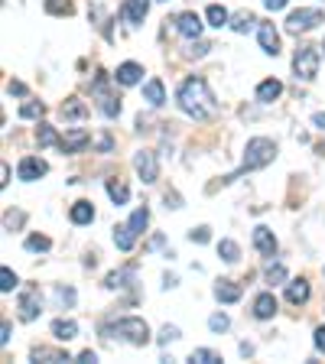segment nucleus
<instances>
[{"label": "nucleus", "instance_id": "f257e3e1", "mask_svg": "<svg viewBox=\"0 0 325 364\" xmlns=\"http://www.w3.org/2000/svg\"><path fill=\"white\" fill-rule=\"evenodd\" d=\"M176 101H179V107L189 117H196V121H202V117H212L215 111H218V105H215V95L212 88H208V82L205 78H186V82L179 85V95H176Z\"/></svg>", "mask_w": 325, "mask_h": 364}, {"label": "nucleus", "instance_id": "f03ea898", "mask_svg": "<svg viewBox=\"0 0 325 364\" xmlns=\"http://www.w3.org/2000/svg\"><path fill=\"white\" fill-rule=\"evenodd\" d=\"M273 156H277V144L273 140H267V136H254V140H247V150H244V163L238 173L225 176L221 182H235L241 173H247V169H260L267 166V163H273Z\"/></svg>", "mask_w": 325, "mask_h": 364}, {"label": "nucleus", "instance_id": "7ed1b4c3", "mask_svg": "<svg viewBox=\"0 0 325 364\" xmlns=\"http://www.w3.org/2000/svg\"><path fill=\"white\" fill-rule=\"evenodd\" d=\"M107 332H117L124 341H130V345H137V348H144L146 341H150V326H146L144 318H121L114 328H107Z\"/></svg>", "mask_w": 325, "mask_h": 364}, {"label": "nucleus", "instance_id": "20e7f679", "mask_svg": "<svg viewBox=\"0 0 325 364\" xmlns=\"http://www.w3.org/2000/svg\"><path fill=\"white\" fill-rule=\"evenodd\" d=\"M293 72L299 82H312L319 72V49L316 46H299L293 55Z\"/></svg>", "mask_w": 325, "mask_h": 364}, {"label": "nucleus", "instance_id": "39448f33", "mask_svg": "<svg viewBox=\"0 0 325 364\" xmlns=\"http://www.w3.org/2000/svg\"><path fill=\"white\" fill-rule=\"evenodd\" d=\"M322 20H325L322 10H293V14L287 16V33H293V36L309 33V30H316Z\"/></svg>", "mask_w": 325, "mask_h": 364}, {"label": "nucleus", "instance_id": "423d86ee", "mask_svg": "<svg viewBox=\"0 0 325 364\" xmlns=\"http://www.w3.org/2000/svg\"><path fill=\"white\" fill-rule=\"evenodd\" d=\"M95 98H98V107L107 114V117H117L121 114V101H117V95H111V88H107V75L105 72H98L95 75Z\"/></svg>", "mask_w": 325, "mask_h": 364}, {"label": "nucleus", "instance_id": "0eeeda50", "mask_svg": "<svg viewBox=\"0 0 325 364\" xmlns=\"http://www.w3.org/2000/svg\"><path fill=\"white\" fill-rule=\"evenodd\" d=\"M134 169H137V176L150 186V182H156L159 179V166H156V153L153 150H140V153H134Z\"/></svg>", "mask_w": 325, "mask_h": 364}, {"label": "nucleus", "instance_id": "6e6552de", "mask_svg": "<svg viewBox=\"0 0 325 364\" xmlns=\"http://www.w3.org/2000/svg\"><path fill=\"white\" fill-rule=\"evenodd\" d=\"M39 316V289L36 287H26L20 293V318L23 322H33Z\"/></svg>", "mask_w": 325, "mask_h": 364}, {"label": "nucleus", "instance_id": "1a4fd4ad", "mask_svg": "<svg viewBox=\"0 0 325 364\" xmlns=\"http://www.w3.org/2000/svg\"><path fill=\"white\" fill-rule=\"evenodd\" d=\"M146 10H150V0H124L121 20H124V23H130V26H137V23H144Z\"/></svg>", "mask_w": 325, "mask_h": 364}, {"label": "nucleus", "instance_id": "9d476101", "mask_svg": "<svg viewBox=\"0 0 325 364\" xmlns=\"http://www.w3.org/2000/svg\"><path fill=\"white\" fill-rule=\"evenodd\" d=\"M176 30L186 39H198L202 36V20H198V14H179L176 16Z\"/></svg>", "mask_w": 325, "mask_h": 364}, {"label": "nucleus", "instance_id": "9b49d317", "mask_svg": "<svg viewBox=\"0 0 325 364\" xmlns=\"http://www.w3.org/2000/svg\"><path fill=\"white\" fill-rule=\"evenodd\" d=\"M257 36H260V49H264L267 55H277V53H280V36H277V30H273V23H260V26H257Z\"/></svg>", "mask_w": 325, "mask_h": 364}, {"label": "nucleus", "instance_id": "f8f14e48", "mask_svg": "<svg viewBox=\"0 0 325 364\" xmlns=\"http://www.w3.org/2000/svg\"><path fill=\"white\" fill-rule=\"evenodd\" d=\"M46 173H49V166H46L39 156L20 159V179H23V182H33V179H39V176H46Z\"/></svg>", "mask_w": 325, "mask_h": 364}, {"label": "nucleus", "instance_id": "ddd939ff", "mask_svg": "<svg viewBox=\"0 0 325 364\" xmlns=\"http://www.w3.org/2000/svg\"><path fill=\"white\" fill-rule=\"evenodd\" d=\"M254 247H257L264 257H273V254H277V237H273L270 228H264V225L254 228Z\"/></svg>", "mask_w": 325, "mask_h": 364}, {"label": "nucleus", "instance_id": "4468645a", "mask_svg": "<svg viewBox=\"0 0 325 364\" xmlns=\"http://www.w3.org/2000/svg\"><path fill=\"white\" fill-rule=\"evenodd\" d=\"M85 144H88V130L72 127V130H68V134L59 140V150H62V153H78Z\"/></svg>", "mask_w": 325, "mask_h": 364}, {"label": "nucleus", "instance_id": "2eb2a0df", "mask_svg": "<svg viewBox=\"0 0 325 364\" xmlns=\"http://www.w3.org/2000/svg\"><path fill=\"white\" fill-rule=\"evenodd\" d=\"M215 299H221V303H238V299H241V287H238L235 280H218L215 283Z\"/></svg>", "mask_w": 325, "mask_h": 364}, {"label": "nucleus", "instance_id": "dca6fc26", "mask_svg": "<svg viewBox=\"0 0 325 364\" xmlns=\"http://www.w3.org/2000/svg\"><path fill=\"white\" fill-rule=\"evenodd\" d=\"M254 316H257V318H273V316H277V296H273V293H260L257 299H254Z\"/></svg>", "mask_w": 325, "mask_h": 364}, {"label": "nucleus", "instance_id": "f3484780", "mask_svg": "<svg viewBox=\"0 0 325 364\" xmlns=\"http://www.w3.org/2000/svg\"><path fill=\"white\" fill-rule=\"evenodd\" d=\"M283 95V85L277 82V78H267V82L257 85V101H264V105H270V101H277Z\"/></svg>", "mask_w": 325, "mask_h": 364}, {"label": "nucleus", "instance_id": "a211bd4d", "mask_svg": "<svg viewBox=\"0 0 325 364\" xmlns=\"http://www.w3.org/2000/svg\"><path fill=\"white\" fill-rule=\"evenodd\" d=\"M287 299L293 306H303L306 299H309V283L306 280H289L287 283Z\"/></svg>", "mask_w": 325, "mask_h": 364}, {"label": "nucleus", "instance_id": "6ab92c4d", "mask_svg": "<svg viewBox=\"0 0 325 364\" xmlns=\"http://www.w3.org/2000/svg\"><path fill=\"white\" fill-rule=\"evenodd\" d=\"M144 101H150L153 107H159L163 101H166V88H163V82H159V78H150V82L144 85Z\"/></svg>", "mask_w": 325, "mask_h": 364}, {"label": "nucleus", "instance_id": "aec40b11", "mask_svg": "<svg viewBox=\"0 0 325 364\" xmlns=\"http://www.w3.org/2000/svg\"><path fill=\"white\" fill-rule=\"evenodd\" d=\"M114 78H117L121 85H137L140 78H144V68L137 65V62H124V65L117 68V75H114Z\"/></svg>", "mask_w": 325, "mask_h": 364}, {"label": "nucleus", "instance_id": "412c9836", "mask_svg": "<svg viewBox=\"0 0 325 364\" xmlns=\"http://www.w3.org/2000/svg\"><path fill=\"white\" fill-rule=\"evenodd\" d=\"M68 218L75 221V225H91V221H95V205L91 202H75L72 205V212H68Z\"/></svg>", "mask_w": 325, "mask_h": 364}, {"label": "nucleus", "instance_id": "4be33fe9", "mask_svg": "<svg viewBox=\"0 0 325 364\" xmlns=\"http://www.w3.org/2000/svg\"><path fill=\"white\" fill-rule=\"evenodd\" d=\"M53 335L59 341H72L78 335V326L72 322V318H55V322H53Z\"/></svg>", "mask_w": 325, "mask_h": 364}, {"label": "nucleus", "instance_id": "5701e85b", "mask_svg": "<svg viewBox=\"0 0 325 364\" xmlns=\"http://www.w3.org/2000/svg\"><path fill=\"white\" fill-rule=\"evenodd\" d=\"M85 114H88V105L78 98H68L65 105H62V117H65V121H82Z\"/></svg>", "mask_w": 325, "mask_h": 364}, {"label": "nucleus", "instance_id": "b1692460", "mask_svg": "<svg viewBox=\"0 0 325 364\" xmlns=\"http://www.w3.org/2000/svg\"><path fill=\"white\" fill-rule=\"evenodd\" d=\"M105 186H107V196H111V202H114V205H127L130 189H127V186H124L121 179H107Z\"/></svg>", "mask_w": 325, "mask_h": 364}, {"label": "nucleus", "instance_id": "393cba45", "mask_svg": "<svg viewBox=\"0 0 325 364\" xmlns=\"http://www.w3.org/2000/svg\"><path fill=\"white\" fill-rule=\"evenodd\" d=\"M134 241H137V235L130 231V225H117L114 228V244L121 250H134Z\"/></svg>", "mask_w": 325, "mask_h": 364}, {"label": "nucleus", "instance_id": "a878e982", "mask_svg": "<svg viewBox=\"0 0 325 364\" xmlns=\"http://www.w3.org/2000/svg\"><path fill=\"white\" fill-rule=\"evenodd\" d=\"M254 14H250V10H241V14H235L231 16V23H228V26H231V30L235 33H247V30H254Z\"/></svg>", "mask_w": 325, "mask_h": 364}, {"label": "nucleus", "instance_id": "bb28decb", "mask_svg": "<svg viewBox=\"0 0 325 364\" xmlns=\"http://www.w3.org/2000/svg\"><path fill=\"white\" fill-rule=\"evenodd\" d=\"M130 277H134V270H130V267H127V270H114V273H107L105 287H107V289H124Z\"/></svg>", "mask_w": 325, "mask_h": 364}, {"label": "nucleus", "instance_id": "cd10ccee", "mask_svg": "<svg viewBox=\"0 0 325 364\" xmlns=\"http://www.w3.org/2000/svg\"><path fill=\"white\" fill-rule=\"evenodd\" d=\"M205 16H208V26H218V30H221V26H228V23H231V16H228V10H225V7H218V4H212V7H208V14H205Z\"/></svg>", "mask_w": 325, "mask_h": 364}, {"label": "nucleus", "instance_id": "c85d7f7f", "mask_svg": "<svg viewBox=\"0 0 325 364\" xmlns=\"http://www.w3.org/2000/svg\"><path fill=\"white\" fill-rule=\"evenodd\" d=\"M33 361H72L68 358V351H53V348H36L33 351Z\"/></svg>", "mask_w": 325, "mask_h": 364}, {"label": "nucleus", "instance_id": "c756f323", "mask_svg": "<svg viewBox=\"0 0 325 364\" xmlns=\"http://www.w3.org/2000/svg\"><path fill=\"white\" fill-rule=\"evenodd\" d=\"M189 361L192 364H221V355L218 351H212V348H196Z\"/></svg>", "mask_w": 325, "mask_h": 364}, {"label": "nucleus", "instance_id": "7c9ffc66", "mask_svg": "<svg viewBox=\"0 0 325 364\" xmlns=\"http://www.w3.org/2000/svg\"><path fill=\"white\" fill-rule=\"evenodd\" d=\"M43 114H46L43 101H26V105L20 107V117H23V121H36V117H43Z\"/></svg>", "mask_w": 325, "mask_h": 364}, {"label": "nucleus", "instance_id": "2f4dec72", "mask_svg": "<svg viewBox=\"0 0 325 364\" xmlns=\"http://www.w3.org/2000/svg\"><path fill=\"white\" fill-rule=\"evenodd\" d=\"M16 287H20V280H16V273L10 270V267H0V293H14Z\"/></svg>", "mask_w": 325, "mask_h": 364}, {"label": "nucleus", "instance_id": "473e14b6", "mask_svg": "<svg viewBox=\"0 0 325 364\" xmlns=\"http://www.w3.org/2000/svg\"><path fill=\"white\" fill-rule=\"evenodd\" d=\"M146 221H150V212H146V208H137L134 215H130V231H134V235H144V228H146Z\"/></svg>", "mask_w": 325, "mask_h": 364}, {"label": "nucleus", "instance_id": "72a5a7b5", "mask_svg": "<svg viewBox=\"0 0 325 364\" xmlns=\"http://www.w3.org/2000/svg\"><path fill=\"white\" fill-rule=\"evenodd\" d=\"M218 254H221V260H228V264H235V260L241 257V247H238L235 241H221V244H218Z\"/></svg>", "mask_w": 325, "mask_h": 364}, {"label": "nucleus", "instance_id": "f704fd0d", "mask_svg": "<svg viewBox=\"0 0 325 364\" xmlns=\"http://www.w3.org/2000/svg\"><path fill=\"white\" fill-rule=\"evenodd\" d=\"M36 140H39V146H53V144H59V136H55V130L49 127V124H39Z\"/></svg>", "mask_w": 325, "mask_h": 364}, {"label": "nucleus", "instance_id": "c9c22d12", "mask_svg": "<svg viewBox=\"0 0 325 364\" xmlns=\"http://www.w3.org/2000/svg\"><path fill=\"white\" fill-rule=\"evenodd\" d=\"M49 247H53V241H49L46 235H30L26 237V250H49Z\"/></svg>", "mask_w": 325, "mask_h": 364}, {"label": "nucleus", "instance_id": "e433bc0d", "mask_svg": "<svg viewBox=\"0 0 325 364\" xmlns=\"http://www.w3.org/2000/svg\"><path fill=\"white\" fill-rule=\"evenodd\" d=\"M55 303H62V306H72V303H75V289H72V287H55Z\"/></svg>", "mask_w": 325, "mask_h": 364}, {"label": "nucleus", "instance_id": "4c0bfd02", "mask_svg": "<svg viewBox=\"0 0 325 364\" xmlns=\"http://www.w3.org/2000/svg\"><path fill=\"white\" fill-rule=\"evenodd\" d=\"M228 326H231V318H228L225 312H215V316L208 318V328H212V332H228Z\"/></svg>", "mask_w": 325, "mask_h": 364}, {"label": "nucleus", "instance_id": "58836bf2", "mask_svg": "<svg viewBox=\"0 0 325 364\" xmlns=\"http://www.w3.org/2000/svg\"><path fill=\"white\" fill-rule=\"evenodd\" d=\"M49 14H72V0H46Z\"/></svg>", "mask_w": 325, "mask_h": 364}, {"label": "nucleus", "instance_id": "ea45409f", "mask_svg": "<svg viewBox=\"0 0 325 364\" xmlns=\"http://www.w3.org/2000/svg\"><path fill=\"white\" fill-rule=\"evenodd\" d=\"M267 280H270V283H283V280H287V270H283L280 264H270V267H267Z\"/></svg>", "mask_w": 325, "mask_h": 364}, {"label": "nucleus", "instance_id": "a19ab883", "mask_svg": "<svg viewBox=\"0 0 325 364\" xmlns=\"http://www.w3.org/2000/svg\"><path fill=\"white\" fill-rule=\"evenodd\" d=\"M208 237H212V231L208 228H196V231H189V241H196V244H208Z\"/></svg>", "mask_w": 325, "mask_h": 364}, {"label": "nucleus", "instance_id": "79ce46f5", "mask_svg": "<svg viewBox=\"0 0 325 364\" xmlns=\"http://www.w3.org/2000/svg\"><path fill=\"white\" fill-rule=\"evenodd\" d=\"M179 338V328L176 326H163V332H159V345H169V341Z\"/></svg>", "mask_w": 325, "mask_h": 364}, {"label": "nucleus", "instance_id": "37998d69", "mask_svg": "<svg viewBox=\"0 0 325 364\" xmlns=\"http://www.w3.org/2000/svg\"><path fill=\"white\" fill-rule=\"evenodd\" d=\"M208 49H212V46H208V43H192L189 49H186V55H189V59H192V55H196V59H202V55L208 53Z\"/></svg>", "mask_w": 325, "mask_h": 364}, {"label": "nucleus", "instance_id": "c03bdc74", "mask_svg": "<svg viewBox=\"0 0 325 364\" xmlns=\"http://www.w3.org/2000/svg\"><path fill=\"white\" fill-rule=\"evenodd\" d=\"M316 348H319V351H325V326H319V328H316Z\"/></svg>", "mask_w": 325, "mask_h": 364}, {"label": "nucleus", "instance_id": "a18cd8bd", "mask_svg": "<svg viewBox=\"0 0 325 364\" xmlns=\"http://www.w3.org/2000/svg\"><path fill=\"white\" fill-rule=\"evenodd\" d=\"M7 91H10V95H26V85H23V82H10Z\"/></svg>", "mask_w": 325, "mask_h": 364}, {"label": "nucleus", "instance_id": "49530a36", "mask_svg": "<svg viewBox=\"0 0 325 364\" xmlns=\"http://www.w3.org/2000/svg\"><path fill=\"white\" fill-rule=\"evenodd\" d=\"M78 361H82V364H95V361H98V355H95V351H82V355H78Z\"/></svg>", "mask_w": 325, "mask_h": 364}, {"label": "nucleus", "instance_id": "de8ad7c7", "mask_svg": "<svg viewBox=\"0 0 325 364\" xmlns=\"http://www.w3.org/2000/svg\"><path fill=\"white\" fill-rule=\"evenodd\" d=\"M264 7L267 10H283L287 7V0H264Z\"/></svg>", "mask_w": 325, "mask_h": 364}, {"label": "nucleus", "instance_id": "09e8293b", "mask_svg": "<svg viewBox=\"0 0 325 364\" xmlns=\"http://www.w3.org/2000/svg\"><path fill=\"white\" fill-rule=\"evenodd\" d=\"M10 341V322H4V326H0V345H7Z\"/></svg>", "mask_w": 325, "mask_h": 364}, {"label": "nucleus", "instance_id": "8fccbe9b", "mask_svg": "<svg viewBox=\"0 0 325 364\" xmlns=\"http://www.w3.org/2000/svg\"><path fill=\"white\" fill-rule=\"evenodd\" d=\"M7 182H10V166L4 163V166H0V186H7Z\"/></svg>", "mask_w": 325, "mask_h": 364}, {"label": "nucleus", "instance_id": "3c124183", "mask_svg": "<svg viewBox=\"0 0 325 364\" xmlns=\"http://www.w3.org/2000/svg\"><path fill=\"white\" fill-rule=\"evenodd\" d=\"M98 150H105V153L111 150V136H107V134H105V136H101V140H98Z\"/></svg>", "mask_w": 325, "mask_h": 364}, {"label": "nucleus", "instance_id": "603ef678", "mask_svg": "<svg viewBox=\"0 0 325 364\" xmlns=\"http://www.w3.org/2000/svg\"><path fill=\"white\" fill-rule=\"evenodd\" d=\"M20 221H23V215H20V212H16V215H7V228H14V225H20Z\"/></svg>", "mask_w": 325, "mask_h": 364}, {"label": "nucleus", "instance_id": "864d4df0", "mask_svg": "<svg viewBox=\"0 0 325 364\" xmlns=\"http://www.w3.org/2000/svg\"><path fill=\"white\" fill-rule=\"evenodd\" d=\"M312 124H316L319 130H325V114H316V117H312Z\"/></svg>", "mask_w": 325, "mask_h": 364}, {"label": "nucleus", "instance_id": "5fc2aeb1", "mask_svg": "<svg viewBox=\"0 0 325 364\" xmlns=\"http://www.w3.org/2000/svg\"><path fill=\"white\" fill-rule=\"evenodd\" d=\"M322 49H325V46H322Z\"/></svg>", "mask_w": 325, "mask_h": 364}]
</instances>
